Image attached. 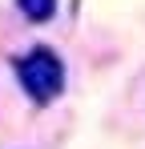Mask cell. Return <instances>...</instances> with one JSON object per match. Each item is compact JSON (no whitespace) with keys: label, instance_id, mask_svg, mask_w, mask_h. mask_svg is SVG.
<instances>
[{"label":"cell","instance_id":"6da1fadb","mask_svg":"<svg viewBox=\"0 0 145 149\" xmlns=\"http://www.w3.org/2000/svg\"><path fill=\"white\" fill-rule=\"evenodd\" d=\"M12 73L16 85L24 89V97L36 101V105H52V101L65 93V61L52 45H32L20 56H12Z\"/></svg>","mask_w":145,"mask_h":149},{"label":"cell","instance_id":"7a4b0ae2","mask_svg":"<svg viewBox=\"0 0 145 149\" xmlns=\"http://www.w3.org/2000/svg\"><path fill=\"white\" fill-rule=\"evenodd\" d=\"M12 4L28 24H48L56 16V8H61V0H12Z\"/></svg>","mask_w":145,"mask_h":149}]
</instances>
